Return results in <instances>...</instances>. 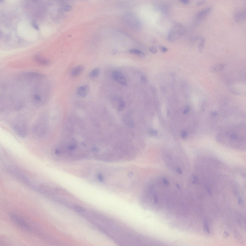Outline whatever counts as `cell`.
I'll return each instance as SVG.
<instances>
[{
  "label": "cell",
  "mask_w": 246,
  "mask_h": 246,
  "mask_svg": "<svg viewBox=\"0 0 246 246\" xmlns=\"http://www.w3.org/2000/svg\"><path fill=\"white\" fill-rule=\"evenodd\" d=\"M84 67L82 65L76 66L72 70L71 74L73 77H76L81 74L84 70Z\"/></svg>",
  "instance_id": "cell-9"
},
{
  "label": "cell",
  "mask_w": 246,
  "mask_h": 246,
  "mask_svg": "<svg viewBox=\"0 0 246 246\" xmlns=\"http://www.w3.org/2000/svg\"><path fill=\"white\" fill-rule=\"evenodd\" d=\"M212 10V8L210 7H208L201 10L196 14L195 17L197 21L201 20L209 14Z\"/></svg>",
  "instance_id": "cell-6"
},
{
  "label": "cell",
  "mask_w": 246,
  "mask_h": 246,
  "mask_svg": "<svg viewBox=\"0 0 246 246\" xmlns=\"http://www.w3.org/2000/svg\"><path fill=\"white\" fill-rule=\"evenodd\" d=\"M238 202H239V204L241 203H242V200L241 199H240V198L239 199Z\"/></svg>",
  "instance_id": "cell-29"
},
{
  "label": "cell",
  "mask_w": 246,
  "mask_h": 246,
  "mask_svg": "<svg viewBox=\"0 0 246 246\" xmlns=\"http://www.w3.org/2000/svg\"><path fill=\"white\" fill-rule=\"evenodd\" d=\"M201 41L198 46V51L200 53H202L203 49L205 42V39L203 37H201Z\"/></svg>",
  "instance_id": "cell-16"
},
{
  "label": "cell",
  "mask_w": 246,
  "mask_h": 246,
  "mask_svg": "<svg viewBox=\"0 0 246 246\" xmlns=\"http://www.w3.org/2000/svg\"><path fill=\"white\" fill-rule=\"evenodd\" d=\"M150 51L153 54L156 53L157 52L158 50L157 48L154 46H152L149 48Z\"/></svg>",
  "instance_id": "cell-19"
},
{
  "label": "cell",
  "mask_w": 246,
  "mask_h": 246,
  "mask_svg": "<svg viewBox=\"0 0 246 246\" xmlns=\"http://www.w3.org/2000/svg\"><path fill=\"white\" fill-rule=\"evenodd\" d=\"M181 135L182 138H185L187 136V134L185 131H183L181 132Z\"/></svg>",
  "instance_id": "cell-22"
},
{
  "label": "cell",
  "mask_w": 246,
  "mask_h": 246,
  "mask_svg": "<svg viewBox=\"0 0 246 246\" xmlns=\"http://www.w3.org/2000/svg\"><path fill=\"white\" fill-rule=\"evenodd\" d=\"M180 1L181 3L185 4H188L190 2V1L188 0H181Z\"/></svg>",
  "instance_id": "cell-24"
},
{
  "label": "cell",
  "mask_w": 246,
  "mask_h": 246,
  "mask_svg": "<svg viewBox=\"0 0 246 246\" xmlns=\"http://www.w3.org/2000/svg\"><path fill=\"white\" fill-rule=\"evenodd\" d=\"M205 2L204 1H200L197 2V6H200L204 4Z\"/></svg>",
  "instance_id": "cell-26"
},
{
  "label": "cell",
  "mask_w": 246,
  "mask_h": 246,
  "mask_svg": "<svg viewBox=\"0 0 246 246\" xmlns=\"http://www.w3.org/2000/svg\"><path fill=\"white\" fill-rule=\"evenodd\" d=\"M73 208L75 210L78 212H84L86 211L85 209L83 207L77 204H74Z\"/></svg>",
  "instance_id": "cell-17"
},
{
  "label": "cell",
  "mask_w": 246,
  "mask_h": 246,
  "mask_svg": "<svg viewBox=\"0 0 246 246\" xmlns=\"http://www.w3.org/2000/svg\"><path fill=\"white\" fill-rule=\"evenodd\" d=\"M100 72V69L98 67L95 68L91 70L88 74L89 77L91 79L95 78L97 77Z\"/></svg>",
  "instance_id": "cell-12"
},
{
  "label": "cell",
  "mask_w": 246,
  "mask_h": 246,
  "mask_svg": "<svg viewBox=\"0 0 246 246\" xmlns=\"http://www.w3.org/2000/svg\"><path fill=\"white\" fill-rule=\"evenodd\" d=\"M227 135H228L229 138V141H231V142H232V141H234V142H235L236 141V142H238L240 141H241L242 140H244V138H242L241 136H240V135H239L238 133H233L231 132V133L229 132L228 133L226 134ZM243 141V140H242Z\"/></svg>",
  "instance_id": "cell-10"
},
{
  "label": "cell",
  "mask_w": 246,
  "mask_h": 246,
  "mask_svg": "<svg viewBox=\"0 0 246 246\" xmlns=\"http://www.w3.org/2000/svg\"><path fill=\"white\" fill-rule=\"evenodd\" d=\"M125 105V103L124 101L122 100L120 102L118 107L119 111L122 110L124 108Z\"/></svg>",
  "instance_id": "cell-18"
},
{
  "label": "cell",
  "mask_w": 246,
  "mask_h": 246,
  "mask_svg": "<svg viewBox=\"0 0 246 246\" xmlns=\"http://www.w3.org/2000/svg\"><path fill=\"white\" fill-rule=\"evenodd\" d=\"M112 76L114 79L122 85L125 86L126 81L123 74L120 72L115 71L112 73Z\"/></svg>",
  "instance_id": "cell-5"
},
{
  "label": "cell",
  "mask_w": 246,
  "mask_h": 246,
  "mask_svg": "<svg viewBox=\"0 0 246 246\" xmlns=\"http://www.w3.org/2000/svg\"><path fill=\"white\" fill-rule=\"evenodd\" d=\"M225 66V65L223 64H216L211 66L209 68V71L212 72H217L222 70Z\"/></svg>",
  "instance_id": "cell-13"
},
{
  "label": "cell",
  "mask_w": 246,
  "mask_h": 246,
  "mask_svg": "<svg viewBox=\"0 0 246 246\" xmlns=\"http://www.w3.org/2000/svg\"><path fill=\"white\" fill-rule=\"evenodd\" d=\"M44 77H43V78H44ZM41 80H40V81H41ZM40 82V81H39V82Z\"/></svg>",
  "instance_id": "cell-30"
},
{
  "label": "cell",
  "mask_w": 246,
  "mask_h": 246,
  "mask_svg": "<svg viewBox=\"0 0 246 246\" xmlns=\"http://www.w3.org/2000/svg\"><path fill=\"white\" fill-rule=\"evenodd\" d=\"M184 32V29L182 26L180 25H176L170 32L168 39L170 41L175 40L182 36Z\"/></svg>",
  "instance_id": "cell-4"
},
{
  "label": "cell",
  "mask_w": 246,
  "mask_h": 246,
  "mask_svg": "<svg viewBox=\"0 0 246 246\" xmlns=\"http://www.w3.org/2000/svg\"><path fill=\"white\" fill-rule=\"evenodd\" d=\"M204 230L208 234H210V231L206 224H205V225L204 226Z\"/></svg>",
  "instance_id": "cell-21"
},
{
  "label": "cell",
  "mask_w": 246,
  "mask_h": 246,
  "mask_svg": "<svg viewBox=\"0 0 246 246\" xmlns=\"http://www.w3.org/2000/svg\"><path fill=\"white\" fill-rule=\"evenodd\" d=\"M89 91V86L87 85L81 86L77 89L76 92L77 94L82 97H85L88 94Z\"/></svg>",
  "instance_id": "cell-8"
},
{
  "label": "cell",
  "mask_w": 246,
  "mask_h": 246,
  "mask_svg": "<svg viewBox=\"0 0 246 246\" xmlns=\"http://www.w3.org/2000/svg\"><path fill=\"white\" fill-rule=\"evenodd\" d=\"M157 132L156 130H151L149 131V135L152 136H155L157 135Z\"/></svg>",
  "instance_id": "cell-20"
},
{
  "label": "cell",
  "mask_w": 246,
  "mask_h": 246,
  "mask_svg": "<svg viewBox=\"0 0 246 246\" xmlns=\"http://www.w3.org/2000/svg\"><path fill=\"white\" fill-rule=\"evenodd\" d=\"M235 21L238 23L242 22L246 18V12L245 9L238 10L235 12L234 15Z\"/></svg>",
  "instance_id": "cell-7"
},
{
  "label": "cell",
  "mask_w": 246,
  "mask_h": 246,
  "mask_svg": "<svg viewBox=\"0 0 246 246\" xmlns=\"http://www.w3.org/2000/svg\"><path fill=\"white\" fill-rule=\"evenodd\" d=\"M212 115L213 116H215L217 115V113L216 112H214L212 113Z\"/></svg>",
  "instance_id": "cell-28"
},
{
  "label": "cell",
  "mask_w": 246,
  "mask_h": 246,
  "mask_svg": "<svg viewBox=\"0 0 246 246\" xmlns=\"http://www.w3.org/2000/svg\"><path fill=\"white\" fill-rule=\"evenodd\" d=\"M189 110V107H187L184 110L183 113L184 114H185L187 113Z\"/></svg>",
  "instance_id": "cell-27"
},
{
  "label": "cell",
  "mask_w": 246,
  "mask_h": 246,
  "mask_svg": "<svg viewBox=\"0 0 246 246\" xmlns=\"http://www.w3.org/2000/svg\"><path fill=\"white\" fill-rule=\"evenodd\" d=\"M141 81L143 83H146L147 81V78L144 76H142L141 77Z\"/></svg>",
  "instance_id": "cell-23"
},
{
  "label": "cell",
  "mask_w": 246,
  "mask_h": 246,
  "mask_svg": "<svg viewBox=\"0 0 246 246\" xmlns=\"http://www.w3.org/2000/svg\"><path fill=\"white\" fill-rule=\"evenodd\" d=\"M161 51L163 52H166L167 50V49L164 46H162L161 47Z\"/></svg>",
  "instance_id": "cell-25"
},
{
  "label": "cell",
  "mask_w": 246,
  "mask_h": 246,
  "mask_svg": "<svg viewBox=\"0 0 246 246\" xmlns=\"http://www.w3.org/2000/svg\"><path fill=\"white\" fill-rule=\"evenodd\" d=\"M46 130L45 117H42L34 123L32 129V133L35 138L41 139L45 136Z\"/></svg>",
  "instance_id": "cell-1"
},
{
  "label": "cell",
  "mask_w": 246,
  "mask_h": 246,
  "mask_svg": "<svg viewBox=\"0 0 246 246\" xmlns=\"http://www.w3.org/2000/svg\"><path fill=\"white\" fill-rule=\"evenodd\" d=\"M12 125V128L15 132L21 137H25L28 132V126L26 121L24 119L17 118Z\"/></svg>",
  "instance_id": "cell-2"
},
{
  "label": "cell",
  "mask_w": 246,
  "mask_h": 246,
  "mask_svg": "<svg viewBox=\"0 0 246 246\" xmlns=\"http://www.w3.org/2000/svg\"><path fill=\"white\" fill-rule=\"evenodd\" d=\"M10 218L15 224L23 229L31 232L32 230L31 227L28 223L21 216L13 212L10 213L9 214Z\"/></svg>",
  "instance_id": "cell-3"
},
{
  "label": "cell",
  "mask_w": 246,
  "mask_h": 246,
  "mask_svg": "<svg viewBox=\"0 0 246 246\" xmlns=\"http://www.w3.org/2000/svg\"><path fill=\"white\" fill-rule=\"evenodd\" d=\"M129 52L132 54L135 55L141 58H143L145 55L142 52L135 49H132L129 51Z\"/></svg>",
  "instance_id": "cell-15"
},
{
  "label": "cell",
  "mask_w": 246,
  "mask_h": 246,
  "mask_svg": "<svg viewBox=\"0 0 246 246\" xmlns=\"http://www.w3.org/2000/svg\"><path fill=\"white\" fill-rule=\"evenodd\" d=\"M34 59L37 62L42 65L47 66L50 64V62L48 60L39 56L35 57Z\"/></svg>",
  "instance_id": "cell-11"
},
{
  "label": "cell",
  "mask_w": 246,
  "mask_h": 246,
  "mask_svg": "<svg viewBox=\"0 0 246 246\" xmlns=\"http://www.w3.org/2000/svg\"><path fill=\"white\" fill-rule=\"evenodd\" d=\"M123 121L125 123L128 127L133 128L134 126V122L128 116H125L123 118Z\"/></svg>",
  "instance_id": "cell-14"
}]
</instances>
